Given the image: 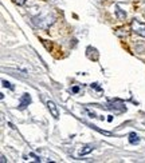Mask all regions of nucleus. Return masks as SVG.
Returning a JSON list of instances; mask_svg holds the SVG:
<instances>
[{
	"label": "nucleus",
	"mask_w": 145,
	"mask_h": 163,
	"mask_svg": "<svg viewBox=\"0 0 145 163\" xmlns=\"http://www.w3.org/2000/svg\"><path fill=\"white\" fill-rule=\"evenodd\" d=\"M130 27H132V31L134 33H137V35H140V36L145 38V23H142V21L140 20H132V23H130Z\"/></svg>",
	"instance_id": "obj_1"
},
{
	"label": "nucleus",
	"mask_w": 145,
	"mask_h": 163,
	"mask_svg": "<svg viewBox=\"0 0 145 163\" xmlns=\"http://www.w3.org/2000/svg\"><path fill=\"white\" fill-rule=\"evenodd\" d=\"M106 108H110V110H114L116 112H122L126 110V107H125L124 102H121V100L116 99V100H110V102L108 103V106H106Z\"/></svg>",
	"instance_id": "obj_2"
},
{
	"label": "nucleus",
	"mask_w": 145,
	"mask_h": 163,
	"mask_svg": "<svg viewBox=\"0 0 145 163\" xmlns=\"http://www.w3.org/2000/svg\"><path fill=\"white\" fill-rule=\"evenodd\" d=\"M31 103V96L28 94H24L23 96L20 98V102H19V106L18 108L19 110H24V108H27V106Z\"/></svg>",
	"instance_id": "obj_3"
},
{
	"label": "nucleus",
	"mask_w": 145,
	"mask_h": 163,
	"mask_svg": "<svg viewBox=\"0 0 145 163\" xmlns=\"http://www.w3.org/2000/svg\"><path fill=\"white\" fill-rule=\"evenodd\" d=\"M47 108H48V111H50V114H51L55 119L59 118V111H58V107H57V104H55L54 102L48 100V102H47Z\"/></svg>",
	"instance_id": "obj_4"
},
{
	"label": "nucleus",
	"mask_w": 145,
	"mask_h": 163,
	"mask_svg": "<svg viewBox=\"0 0 145 163\" xmlns=\"http://www.w3.org/2000/svg\"><path fill=\"white\" fill-rule=\"evenodd\" d=\"M93 150H94V146H93V145H86V146H83V147L79 150L78 155H79V157H85V155L90 154Z\"/></svg>",
	"instance_id": "obj_5"
},
{
	"label": "nucleus",
	"mask_w": 145,
	"mask_h": 163,
	"mask_svg": "<svg viewBox=\"0 0 145 163\" xmlns=\"http://www.w3.org/2000/svg\"><path fill=\"white\" fill-rule=\"evenodd\" d=\"M140 142V136L136 133H130L129 134V143L130 145H137Z\"/></svg>",
	"instance_id": "obj_6"
},
{
	"label": "nucleus",
	"mask_w": 145,
	"mask_h": 163,
	"mask_svg": "<svg viewBox=\"0 0 145 163\" xmlns=\"http://www.w3.org/2000/svg\"><path fill=\"white\" fill-rule=\"evenodd\" d=\"M116 8H117V9H116V12H117V16H118V18H120V19H125V18H126V13L122 12V11H121L118 7H116Z\"/></svg>",
	"instance_id": "obj_7"
},
{
	"label": "nucleus",
	"mask_w": 145,
	"mask_h": 163,
	"mask_svg": "<svg viewBox=\"0 0 145 163\" xmlns=\"http://www.w3.org/2000/svg\"><path fill=\"white\" fill-rule=\"evenodd\" d=\"M1 83H3V87H8L11 90H14V86H11V83H8L7 80H1Z\"/></svg>",
	"instance_id": "obj_8"
},
{
	"label": "nucleus",
	"mask_w": 145,
	"mask_h": 163,
	"mask_svg": "<svg viewBox=\"0 0 145 163\" xmlns=\"http://www.w3.org/2000/svg\"><path fill=\"white\" fill-rule=\"evenodd\" d=\"M71 92H72V94H78V92H79V87H78V86H74V87L71 88Z\"/></svg>",
	"instance_id": "obj_9"
},
{
	"label": "nucleus",
	"mask_w": 145,
	"mask_h": 163,
	"mask_svg": "<svg viewBox=\"0 0 145 163\" xmlns=\"http://www.w3.org/2000/svg\"><path fill=\"white\" fill-rule=\"evenodd\" d=\"M91 88H95L97 91H102V88H101L100 86H97V83H94V84H91Z\"/></svg>",
	"instance_id": "obj_10"
},
{
	"label": "nucleus",
	"mask_w": 145,
	"mask_h": 163,
	"mask_svg": "<svg viewBox=\"0 0 145 163\" xmlns=\"http://www.w3.org/2000/svg\"><path fill=\"white\" fill-rule=\"evenodd\" d=\"M15 3H18L19 6H23V4L26 3V0H15Z\"/></svg>",
	"instance_id": "obj_11"
},
{
	"label": "nucleus",
	"mask_w": 145,
	"mask_h": 163,
	"mask_svg": "<svg viewBox=\"0 0 145 163\" xmlns=\"http://www.w3.org/2000/svg\"><path fill=\"white\" fill-rule=\"evenodd\" d=\"M88 114H89V116H90V118H97L95 114H94V112H90L89 110H88Z\"/></svg>",
	"instance_id": "obj_12"
},
{
	"label": "nucleus",
	"mask_w": 145,
	"mask_h": 163,
	"mask_svg": "<svg viewBox=\"0 0 145 163\" xmlns=\"http://www.w3.org/2000/svg\"><path fill=\"white\" fill-rule=\"evenodd\" d=\"M0 160H1V163H6V157H4V155H1V159H0Z\"/></svg>",
	"instance_id": "obj_13"
}]
</instances>
